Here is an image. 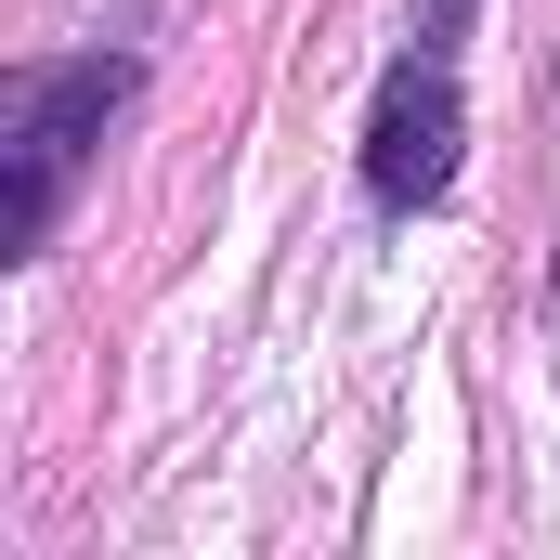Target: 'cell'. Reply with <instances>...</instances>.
<instances>
[{"label":"cell","instance_id":"1","mask_svg":"<svg viewBox=\"0 0 560 560\" xmlns=\"http://www.w3.org/2000/svg\"><path fill=\"white\" fill-rule=\"evenodd\" d=\"M118 105H131V52H79V66H13V79H0V183H13L0 248H13V261L52 248L66 183L92 170V143H105Z\"/></svg>","mask_w":560,"mask_h":560},{"label":"cell","instance_id":"2","mask_svg":"<svg viewBox=\"0 0 560 560\" xmlns=\"http://www.w3.org/2000/svg\"><path fill=\"white\" fill-rule=\"evenodd\" d=\"M456 143H469V105H456V52H405L378 79V118H365V196L378 209H430L456 183Z\"/></svg>","mask_w":560,"mask_h":560},{"label":"cell","instance_id":"3","mask_svg":"<svg viewBox=\"0 0 560 560\" xmlns=\"http://www.w3.org/2000/svg\"><path fill=\"white\" fill-rule=\"evenodd\" d=\"M456 26H469V0H430V13H418V52H456Z\"/></svg>","mask_w":560,"mask_h":560}]
</instances>
